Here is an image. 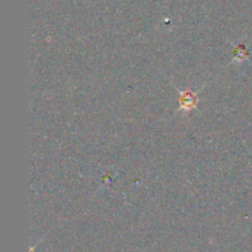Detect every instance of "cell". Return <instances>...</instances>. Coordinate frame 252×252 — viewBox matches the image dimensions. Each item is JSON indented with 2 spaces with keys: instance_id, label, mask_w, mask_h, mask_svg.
Wrapping results in <instances>:
<instances>
[{
  "instance_id": "6da1fadb",
  "label": "cell",
  "mask_w": 252,
  "mask_h": 252,
  "mask_svg": "<svg viewBox=\"0 0 252 252\" xmlns=\"http://www.w3.org/2000/svg\"><path fill=\"white\" fill-rule=\"evenodd\" d=\"M197 102H198V98H197L196 94L191 93V91L180 93V110H193L196 107Z\"/></svg>"
}]
</instances>
